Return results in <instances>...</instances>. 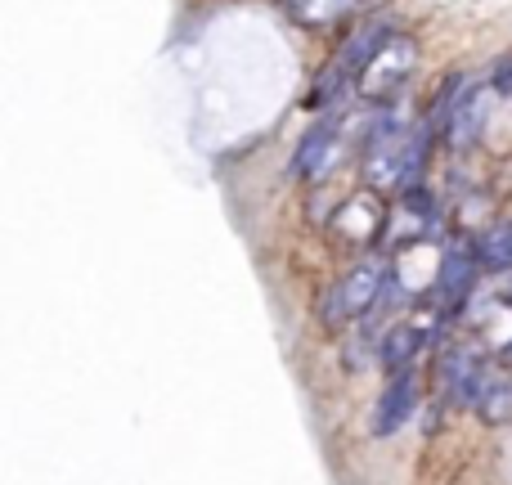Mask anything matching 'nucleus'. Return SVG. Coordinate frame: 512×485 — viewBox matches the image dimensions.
<instances>
[{"label": "nucleus", "mask_w": 512, "mask_h": 485, "mask_svg": "<svg viewBox=\"0 0 512 485\" xmlns=\"http://www.w3.org/2000/svg\"><path fill=\"white\" fill-rule=\"evenodd\" d=\"M387 279H391L387 261H360L333 292H328L324 306H319L324 324H346V319L369 315V310L387 297Z\"/></svg>", "instance_id": "nucleus-2"}, {"label": "nucleus", "mask_w": 512, "mask_h": 485, "mask_svg": "<svg viewBox=\"0 0 512 485\" xmlns=\"http://www.w3.org/2000/svg\"><path fill=\"white\" fill-rule=\"evenodd\" d=\"M481 122H486V99H481V90L472 86L468 95L459 99V108L450 113V122L441 126L450 153H468L472 144H477V135H481Z\"/></svg>", "instance_id": "nucleus-9"}, {"label": "nucleus", "mask_w": 512, "mask_h": 485, "mask_svg": "<svg viewBox=\"0 0 512 485\" xmlns=\"http://www.w3.org/2000/svg\"><path fill=\"white\" fill-rule=\"evenodd\" d=\"M472 252H477V261L486 265V270H512V225H490V230H481Z\"/></svg>", "instance_id": "nucleus-12"}, {"label": "nucleus", "mask_w": 512, "mask_h": 485, "mask_svg": "<svg viewBox=\"0 0 512 485\" xmlns=\"http://www.w3.org/2000/svg\"><path fill=\"white\" fill-rule=\"evenodd\" d=\"M418 409V378L414 369H400L391 373L387 391L378 400V414H373V436H396L400 427L409 423V414Z\"/></svg>", "instance_id": "nucleus-7"}, {"label": "nucleus", "mask_w": 512, "mask_h": 485, "mask_svg": "<svg viewBox=\"0 0 512 485\" xmlns=\"http://www.w3.org/2000/svg\"><path fill=\"white\" fill-rule=\"evenodd\" d=\"M337 149H342V122H337V117H324V122H315L306 135H301L297 158H292V176H301V180L324 176V171L337 162Z\"/></svg>", "instance_id": "nucleus-5"}, {"label": "nucleus", "mask_w": 512, "mask_h": 485, "mask_svg": "<svg viewBox=\"0 0 512 485\" xmlns=\"http://www.w3.org/2000/svg\"><path fill=\"white\" fill-rule=\"evenodd\" d=\"M333 225L346 234V239H360V243H369L373 234H378V225H382V207H378V198H373V194L351 198V203H346L342 212L333 216Z\"/></svg>", "instance_id": "nucleus-10"}, {"label": "nucleus", "mask_w": 512, "mask_h": 485, "mask_svg": "<svg viewBox=\"0 0 512 485\" xmlns=\"http://www.w3.org/2000/svg\"><path fill=\"white\" fill-rule=\"evenodd\" d=\"M436 315H441V310H436ZM436 315L432 319L418 315V319H409V324L387 328V333H382V342H378V364H382V369H387V373L409 369V364H414V355L423 351L427 333L436 328Z\"/></svg>", "instance_id": "nucleus-8"}, {"label": "nucleus", "mask_w": 512, "mask_h": 485, "mask_svg": "<svg viewBox=\"0 0 512 485\" xmlns=\"http://www.w3.org/2000/svg\"><path fill=\"white\" fill-rule=\"evenodd\" d=\"M477 252H445L436 261V283H432V306L441 315H454V310L468 306V292L477 283Z\"/></svg>", "instance_id": "nucleus-4"}, {"label": "nucleus", "mask_w": 512, "mask_h": 485, "mask_svg": "<svg viewBox=\"0 0 512 485\" xmlns=\"http://www.w3.org/2000/svg\"><path fill=\"white\" fill-rule=\"evenodd\" d=\"M477 414H481V423H490V427L512 423V382H490L477 400Z\"/></svg>", "instance_id": "nucleus-13"}, {"label": "nucleus", "mask_w": 512, "mask_h": 485, "mask_svg": "<svg viewBox=\"0 0 512 485\" xmlns=\"http://www.w3.org/2000/svg\"><path fill=\"white\" fill-rule=\"evenodd\" d=\"M490 90H495V95H504V99H512V54H504V59L495 63V77H490Z\"/></svg>", "instance_id": "nucleus-14"}, {"label": "nucleus", "mask_w": 512, "mask_h": 485, "mask_svg": "<svg viewBox=\"0 0 512 485\" xmlns=\"http://www.w3.org/2000/svg\"><path fill=\"white\" fill-rule=\"evenodd\" d=\"M427 135L432 126H418V131H405L400 122H378L364 144L360 158V176L373 194H391V189H409L418 185V171L427 162Z\"/></svg>", "instance_id": "nucleus-1"}, {"label": "nucleus", "mask_w": 512, "mask_h": 485, "mask_svg": "<svg viewBox=\"0 0 512 485\" xmlns=\"http://www.w3.org/2000/svg\"><path fill=\"white\" fill-rule=\"evenodd\" d=\"M441 382H445V396H450L454 405H477L481 391L490 387L477 351H468V346H454V351L441 355Z\"/></svg>", "instance_id": "nucleus-6"}, {"label": "nucleus", "mask_w": 512, "mask_h": 485, "mask_svg": "<svg viewBox=\"0 0 512 485\" xmlns=\"http://www.w3.org/2000/svg\"><path fill=\"white\" fill-rule=\"evenodd\" d=\"M283 9H288L301 27H333V23H342L346 14H355L360 0H283Z\"/></svg>", "instance_id": "nucleus-11"}, {"label": "nucleus", "mask_w": 512, "mask_h": 485, "mask_svg": "<svg viewBox=\"0 0 512 485\" xmlns=\"http://www.w3.org/2000/svg\"><path fill=\"white\" fill-rule=\"evenodd\" d=\"M418 68V45L414 36L405 32H391L387 41H382V50L373 54V63L364 68L360 77V95L369 99V104H387V99H396V90L409 81V72Z\"/></svg>", "instance_id": "nucleus-3"}]
</instances>
